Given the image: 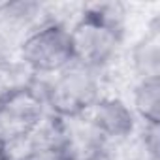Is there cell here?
I'll return each mask as SVG.
<instances>
[{"instance_id": "1", "label": "cell", "mask_w": 160, "mask_h": 160, "mask_svg": "<svg viewBox=\"0 0 160 160\" xmlns=\"http://www.w3.org/2000/svg\"><path fill=\"white\" fill-rule=\"evenodd\" d=\"M124 40L122 12L117 4H91L70 27L73 62L102 72Z\"/></svg>"}, {"instance_id": "2", "label": "cell", "mask_w": 160, "mask_h": 160, "mask_svg": "<svg viewBox=\"0 0 160 160\" xmlns=\"http://www.w3.org/2000/svg\"><path fill=\"white\" fill-rule=\"evenodd\" d=\"M100 91V72L72 62L64 70L51 75L42 89V94L47 113L62 121H70L83 117L102 96Z\"/></svg>"}, {"instance_id": "3", "label": "cell", "mask_w": 160, "mask_h": 160, "mask_svg": "<svg viewBox=\"0 0 160 160\" xmlns=\"http://www.w3.org/2000/svg\"><path fill=\"white\" fill-rule=\"evenodd\" d=\"M45 117L43 94L34 83L21 85L0 96V151L10 158V151L23 147Z\"/></svg>"}, {"instance_id": "4", "label": "cell", "mask_w": 160, "mask_h": 160, "mask_svg": "<svg viewBox=\"0 0 160 160\" xmlns=\"http://www.w3.org/2000/svg\"><path fill=\"white\" fill-rule=\"evenodd\" d=\"M19 60L32 75H55L73 62L70 28L47 19L27 32L19 45Z\"/></svg>"}, {"instance_id": "5", "label": "cell", "mask_w": 160, "mask_h": 160, "mask_svg": "<svg viewBox=\"0 0 160 160\" xmlns=\"http://www.w3.org/2000/svg\"><path fill=\"white\" fill-rule=\"evenodd\" d=\"M83 117L106 147H109V143H124L136 136L138 119L132 108L121 98L100 96Z\"/></svg>"}, {"instance_id": "6", "label": "cell", "mask_w": 160, "mask_h": 160, "mask_svg": "<svg viewBox=\"0 0 160 160\" xmlns=\"http://www.w3.org/2000/svg\"><path fill=\"white\" fill-rule=\"evenodd\" d=\"M132 111L143 126L160 124V77H143L132 92Z\"/></svg>"}, {"instance_id": "7", "label": "cell", "mask_w": 160, "mask_h": 160, "mask_svg": "<svg viewBox=\"0 0 160 160\" xmlns=\"http://www.w3.org/2000/svg\"><path fill=\"white\" fill-rule=\"evenodd\" d=\"M134 70L139 79L143 77H160V38L158 27H152L132 49Z\"/></svg>"}, {"instance_id": "8", "label": "cell", "mask_w": 160, "mask_h": 160, "mask_svg": "<svg viewBox=\"0 0 160 160\" xmlns=\"http://www.w3.org/2000/svg\"><path fill=\"white\" fill-rule=\"evenodd\" d=\"M92 160H111V158H109V154L106 152V154H102V156H96V158H92Z\"/></svg>"}, {"instance_id": "9", "label": "cell", "mask_w": 160, "mask_h": 160, "mask_svg": "<svg viewBox=\"0 0 160 160\" xmlns=\"http://www.w3.org/2000/svg\"><path fill=\"white\" fill-rule=\"evenodd\" d=\"M0 160H10V158H8V156H6V154L2 152V151H0Z\"/></svg>"}]
</instances>
